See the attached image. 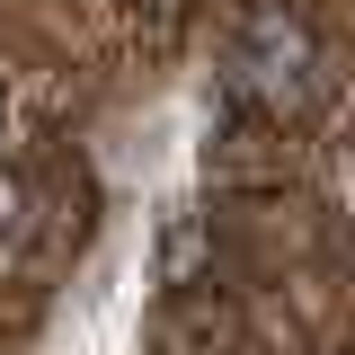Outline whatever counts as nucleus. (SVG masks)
Instances as JSON below:
<instances>
[{
	"label": "nucleus",
	"mask_w": 355,
	"mask_h": 355,
	"mask_svg": "<svg viewBox=\"0 0 355 355\" xmlns=\"http://www.w3.org/2000/svg\"><path fill=\"white\" fill-rule=\"evenodd\" d=\"M18 205H27V187H18V178H9V169H0V231L18 222Z\"/></svg>",
	"instance_id": "1"
}]
</instances>
